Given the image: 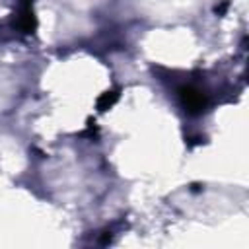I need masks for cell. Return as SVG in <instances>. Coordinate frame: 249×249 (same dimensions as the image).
<instances>
[{"label":"cell","instance_id":"obj_1","mask_svg":"<svg viewBox=\"0 0 249 249\" xmlns=\"http://www.w3.org/2000/svg\"><path fill=\"white\" fill-rule=\"evenodd\" d=\"M179 95V103L185 109V113L196 117L200 113H204L208 109V95L200 89H196L195 86H181L177 89Z\"/></svg>","mask_w":249,"mask_h":249},{"label":"cell","instance_id":"obj_2","mask_svg":"<svg viewBox=\"0 0 249 249\" xmlns=\"http://www.w3.org/2000/svg\"><path fill=\"white\" fill-rule=\"evenodd\" d=\"M18 25L23 33H35L37 29V18H35V12H33V6H21L19 10V18H18Z\"/></svg>","mask_w":249,"mask_h":249},{"label":"cell","instance_id":"obj_3","mask_svg":"<svg viewBox=\"0 0 249 249\" xmlns=\"http://www.w3.org/2000/svg\"><path fill=\"white\" fill-rule=\"evenodd\" d=\"M117 101H119V89H107V91H103V93L97 97L95 107H97L99 113H105V111H109Z\"/></svg>","mask_w":249,"mask_h":249},{"label":"cell","instance_id":"obj_4","mask_svg":"<svg viewBox=\"0 0 249 249\" xmlns=\"http://www.w3.org/2000/svg\"><path fill=\"white\" fill-rule=\"evenodd\" d=\"M21 6H33V0H21Z\"/></svg>","mask_w":249,"mask_h":249}]
</instances>
